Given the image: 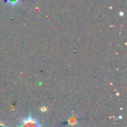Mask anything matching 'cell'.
<instances>
[{"label": "cell", "instance_id": "obj_1", "mask_svg": "<svg viewBox=\"0 0 127 127\" xmlns=\"http://www.w3.org/2000/svg\"><path fill=\"white\" fill-rule=\"evenodd\" d=\"M20 127H39L38 122L34 119L32 117H28L27 118L23 120Z\"/></svg>", "mask_w": 127, "mask_h": 127}, {"label": "cell", "instance_id": "obj_2", "mask_svg": "<svg viewBox=\"0 0 127 127\" xmlns=\"http://www.w3.org/2000/svg\"><path fill=\"white\" fill-rule=\"evenodd\" d=\"M18 0H9V2L10 3H12V4H14V3H17Z\"/></svg>", "mask_w": 127, "mask_h": 127}, {"label": "cell", "instance_id": "obj_3", "mask_svg": "<svg viewBox=\"0 0 127 127\" xmlns=\"http://www.w3.org/2000/svg\"><path fill=\"white\" fill-rule=\"evenodd\" d=\"M0 127H5L4 125H2V124H0Z\"/></svg>", "mask_w": 127, "mask_h": 127}]
</instances>
